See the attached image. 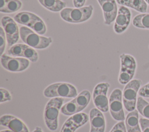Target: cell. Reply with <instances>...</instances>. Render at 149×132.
<instances>
[{"label": "cell", "instance_id": "1", "mask_svg": "<svg viewBox=\"0 0 149 132\" xmlns=\"http://www.w3.org/2000/svg\"><path fill=\"white\" fill-rule=\"evenodd\" d=\"M64 98L62 97L51 98L47 103L44 112V118L45 125L51 131H55L58 127V115Z\"/></svg>", "mask_w": 149, "mask_h": 132}, {"label": "cell", "instance_id": "8", "mask_svg": "<svg viewBox=\"0 0 149 132\" xmlns=\"http://www.w3.org/2000/svg\"><path fill=\"white\" fill-rule=\"evenodd\" d=\"M122 92L119 89H115L110 94L109 98V110L113 119L123 121L125 119L123 109Z\"/></svg>", "mask_w": 149, "mask_h": 132}, {"label": "cell", "instance_id": "12", "mask_svg": "<svg viewBox=\"0 0 149 132\" xmlns=\"http://www.w3.org/2000/svg\"><path fill=\"white\" fill-rule=\"evenodd\" d=\"M7 53L13 57L26 58L32 63H36L38 60L37 52L26 44H15L8 50Z\"/></svg>", "mask_w": 149, "mask_h": 132}, {"label": "cell", "instance_id": "19", "mask_svg": "<svg viewBox=\"0 0 149 132\" xmlns=\"http://www.w3.org/2000/svg\"><path fill=\"white\" fill-rule=\"evenodd\" d=\"M22 6L19 0H0V12L4 13H12L18 11Z\"/></svg>", "mask_w": 149, "mask_h": 132}, {"label": "cell", "instance_id": "26", "mask_svg": "<svg viewBox=\"0 0 149 132\" xmlns=\"http://www.w3.org/2000/svg\"><path fill=\"white\" fill-rule=\"evenodd\" d=\"M6 38L5 35V33L4 30L2 27H0V54L2 56L5 51L6 47Z\"/></svg>", "mask_w": 149, "mask_h": 132}, {"label": "cell", "instance_id": "33", "mask_svg": "<svg viewBox=\"0 0 149 132\" xmlns=\"http://www.w3.org/2000/svg\"><path fill=\"white\" fill-rule=\"evenodd\" d=\"M1 132H13V131L10 130H3L1 131Z\"/></svg>", "mask_w": 149, "mask_h": 132}, {"label": "cell", "instance_id": "31", "mask_svg": "<svg viewBox=\"0 0 149 132\" xmlns=\"http://www.w3.org/2000/svg\"><path fill=\"white\" fill-rule=\"evenodd\" d=\"M86 0H73V3L75 8H81L84 6Z\"/></svg>", "mask_w": 149, "mask_h": 132}, {"label": "cell", "instance_id": "13", "mask_svg": "<svg viewBox=\"0 0 149 132\" xmlns=\"http://www.w3.org/2000/svg\"><path fill=\"white\" fill-rule=\"evenodd\" d=\"M88 116L84 112L71 115L63 123L60 132H74L88 120Z\"/></svg>", "mask_w": 149, "mask_h": 132}, {"label": "cell", "instance_id": "25", "mask_svg": "<svg viewBox=\"0 0 149 132\" xmlns=\"http://www.w3.org/2000/svg\"><path fill=\"white\" fill-rule=\"evenodd\" d=\"M31 28L34 31L39 35H44L47 31V27L44 21L39 17L37 16L33 23L31 24Z\"/></svg>", "mask_w": 149, "mask_h": 132}, {"label": "cell", "instance_id": "22", "mask_svg": "<svg viewBox=\"0 0 149 132\" xmlns=\"http://www.w3.org/2000/svg\"><path fill=\"white\" fill-rule=\"evenodd\" d=\"M40 3L47 9L54 12H61L66 6V3L61 0H38Z\"/></svg>", "mask_w": 149, "mask_h": 132}, {"label": "cell", "instance_id": "14", "mask_svg": "<svg viewBox=\"0 0 149 132\" xmlns=\"http://www.w3.org/2000/svg\"><path fill=\"white\" fill-rule=\"evenodd\" d=\"M131 20L130 10L124 6H120L118 9V14L113 25V30L116 34H121L127 28Z\"/></svg>", "mask_w": 149, "mask_h": 132}, {"label": "cell", "instance_id": "10", "mask_svg": "<svg viewBox=\"0 0 149 132\" xmlns=\"http://www.w3.org/2000/svg\"><path fill=\"white\" fill-rule=\"evenodd\" d=\"M1 64L7 71L13 72H22L30 65V60L23 57H11L5 54L1 56Z\"/></svg>", "mask_w": 149, "mask_h": 132}, {"label": "cell", "instance_id": "11", "mask_svg": "<svg viewBox=\"0 0 149 132\" xmlns=\"http://www.w3.org/2000/svg\"><path fill=\"white\" fill-rule=\"evenodd\" d=\"M1 23L5 33L8 46L11 47L19 40L20 31L18 26L15 20L8 16L2 17Z\"/></svg>", "mask_w": 149, "mask_h": 132}, {"label": "cell", "instance_id": "30", "mask_svg": "<svg viewBox=\"0 0 149 132\" xmlns=\"http://www.w3.org/2000/svg\"><path fill=\"white\" fill-rule=\"evenodd\" d=\"M139 123L140 124L142 132H149V119L140 118L139 119Z\"/></svg>", "mask_w": 149, "mask_h": 132}, {"label": "cell", "instance_id": "35", "mask_svg": "<svg viewBox=\"0 0 149 132\" xmlns=\"http://www.w3.org/2000/svg\"><path fill=\"white\" fill-rule=\"evenodd\" d=\"M148 48H149V46H148Z\"/></svg>", "mask_w": 149, "mask_h": 132}, {"label": "cell", "instance_id": "21", "mask_svg": "<svg viewBox=\"0 0 149 132\" xmlns=\"http://www.w3.org/2000/svg\"><path fill=\"white\" fill-rule=\"evenodd\" d=\"M38 16L30 12H20L14 16V20L20 24L30 27Z\"/></svg>", "mask_w": 149, "mask_h": 132}, {"label": "cell", "instance_id": "2", "mask_svg": "<svg viewBox=\"0 0 149 132\" xmlns=\"http://www.w3.org/2000/svg\"><path fill=\"white\" fill-rule=\"evenodd\" d=\"M19 31L20 37L22 41L34 49H46L52 42L51 37L39 35L28 27L22 26Z\"/></svg>", "mask_w": 149, "mask_h": 132}, {"label": "cell", "instance_id": "20", "mask_svg": "<svg viewBox=\"0 0 149 132\" xmlns=\"http://www.w3.org/2000/svg\"><path fill=\"white\" fill-rule=\"evenodd\" d=\"M125 123L127 132H131L140 128L139 112L137 109H134L127 114L125 118Z\"/></svg>", "mask_w": 149, "mask_h": 132}, {"label": "cell", "instance_id": "6", "mask_svg": "<svg viewBox=\"0 0 149 132\" xmlns=\"http://www.w3.org/2000/svg\"><path fill=\"white\" fill-rule=\"evenodd\" d=\"M141 85L140 79H132L127 83L122 92V101L124 107L129 112L135 109L137 104V95Z\"/></svg>", "mask_w": 149, "mask_h": 132}, {"label": "cell", "instance_id": "3", "mask_svg": "<svg viewBox=\"0 0 149 132\" xmlns=\"http://www.w3.org/2000/svg\"><path fill=\"white\" fill-rule=\"evenodd\" d=\"M93 12V7L91 5L81 8H65L60 12V16L66 22L80 23L88 20Z\"/></svg>", "mask_w": 149, "mask_h": 132}, {"label": "cell", "instance_id": "32", "mask_svg": "<svg viewBox=\"0 0 149 132\" xmlns=\"http://www.w3.org/2000/svg\"><path fill=\"white\" fill-rule=\"evenodd\" d=\"M33 132H43V131L40 127L37 126L35 128V129L34 130V131Z\"/></svg>", "mask_w": 149, "mask_h": 132}, {"label": "cell", "instance_id": "4", "mask_svg": "<svg viewBox=\"0 0 149 132\" xmlns=\"http://www.w3.org/2000/svg\"><path fill=\"white\" fill-rule=\"evenodd\" d=\"M90 100V92L87 90H84L72 100L62 105L61 109V113L66 116L79 113L88 105Z\"/></svg>", "mask_w": 149, "mask_h": 132}, {"label": "cell", "instance_id": "28", "mask_svg": "<svg viewBox=\"0 0 149 132\" xmlns=\"http://www.w3.org/2000/svg\"><path fill=\"white\" fill-rule=\"evenodd\" d=\"M109 132H127L125 122L123 121H120L117 123Z\"/></svg>", "mask_w": 149, "mask_h": 132}, {"label": "cell", "instance_id": "27", "mask_svg": "<svg viewBox=\"0 0 149 132\" xmlns=\"http://www.w3.org/2000/svg\"><path fill=\"white\" fill-rule=\"evenodd\" d=\"M0 92H1V103L10 101L12 100V96L10 92L4 89V88H0Z\"/></svg>", "mask_w": 149, "mask_h": 132}, {"label": "cell", "instance_id": "17", "mask_svg": "<svg viewBox=\"0 0 149 132\" xmlns=\"http://www.w3.org/2000/svg\"><path fill=\"white\" fill-rule=\"evenodd\" d=\"M90 122V132H104L105 129V117L100 110L97 108H92L89 112Z\"/></svg>", "mask_w": 149, "mask_h": 132}, {"label": "cell", "instance_id": "24", "mask_svg": "<svg viewBox=\"0 0 149 132\" xmlns=\"http://www.w3.org/2000/svg\"><path fill=\"white\" fill-rule=\"evenodd\" d=\"M136 107L138 112L143 117L149 119V103L141 96L137 98Z\"/></svg>", "mask_w": 149, "mask_h": 132}, {"label": "cell", "instance_id": "9", "mask_svg": "<svg viewBox=\"0 0 149 132\" xmlns=\"http://www.w3.org/2000/svg\"><path fill=\"white\" fill-rule=\"evenodd\" d=\"M110 87L108 82H101L94 87L93 93V102L99 110L102 112H107L109 110V100L107 93Z\"/></svg>", "mask_w": 149, "mask_h": 132}, {"label": "cell", "instance_id": "18", "mask_svg": "<svg viewBox=\"0 0 149 132\" xmlns=\"http://www.w3.org/2000/svg\"><path fill=\"white\" fill-rule=\"evenodd\" d=\"M116 2L122 6L130 8L140 13L147 12V5L144 0H116Z\"/></svg>", "mask_w": 149, "mask_h": 132}, {"label": "cell", "instance_id": "7", "mask_svg": "<svg viewBox=\"0 0 149 132\" xmlns=\"http://www.w3.org/2000/svg\"><path fill=\"white\" fill-rule=\"evenodd\" d=\"M120 69L118 81L122 85H126L132 80L136 69V61L134 58L128 54L122 53L119 56Z\"/></svg>", "mask_w": 149, "mask_h": 132}, {"label": "cell", "instance_id": "29", "mask_svg": "<svg viewBox=\"0 0 149 132\" xmlns=\"http://www.w3.org/2000/svg\"><path fill=\"white\" fill-rule=\"evenodd\" d=\"M139 95L142 97L149 98V82L143 86L139 90Z\"/></svg>", "mask_w": 149, "mask_h": 132}, {"label": "cell", "instance_id": "34", "mask_svg": "<svg viewBox=\"0 0 149 132\" xmlns=\"http://www.w3.org/2000/svg\"><path fill=\"white\" fill-rule=\"evenodd\" d=\"M146 2H147V3H148V4H149V0H144Z\"/></svg>", "mask_w": 149, "mask_h": 132}, {"label": "cell", "instance_id": "5", "mask_svg": "<svg viewBox=\"0 0 149 132\" xmlns=\"http://www.w3.org/2000/svg\"><path fill=\"white\" fill-rule=\"evenodd\" d=\"M43 94L47 98H74L77 96V91L75 86L70 83L58 82L48 86Z\"/></svg>", "mask_w": 149, "mask_h": 132}, {"label": "cell", "instance_id": "15", "mask_svg": "<svg viewBox=\"0 0 149 132\" xmlns=\"http://www.w3.org/2000/svg\"><path fill=\"white\" fill-rule=\"evenodd\" d=\"M101 8L104 19V24L109 25L116 17L118 7L115 0H97Z\"/></svg>", "mask_w": 149, "mask_h": 132}, {"label": "cell", "instance_id": "23", "mask_svg": "<svg viewBox=\"0 0 149 132\" xmlns=\"http://www.w3.org/2000/svg\"><path fill=\"white\" fill-rule=\"evenodd\" d=\"M133 25L139 28L149 30V13L136 15L133 19Z\"/></svg>", "mask_w": 149, "mask_h": 132}, {"label": "cell", "instance_id": "16", "mask_svg": "<svg viewBox=\"0 0 149 132\" xmlns=\"http://www.w3.org/2000/svg\"><path fill=\"white\" fill-rule=\"evenodd\" d=\"M0 124L13 132H29L27 126L22 120L11 115L6 114L1 116Z\"/></svg>", "mask_w": 149, "mask_h": 132}]
</instances>
